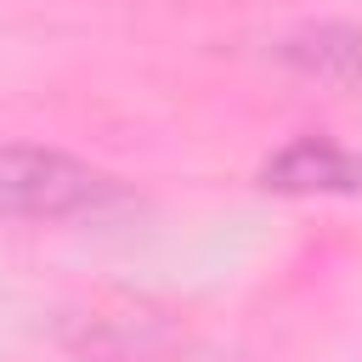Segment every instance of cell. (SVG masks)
<instances>
[{"label":"cell","mask_w":362,"mask_h":362,"mask_svg":"<svg viewBox=\"0 0 362 362\" xmlns=\"http://www.w3.org/2000/svg\"><path fill=\"white\" fill-rule=\"evenodd\" d=\"M119 198L113 175L57 147H0V221H79Z\"/></svg>","instance_id":"1"},{"label":"cell","mask_w":362,"mask_h":362,"mask_svg":"<svg viewBox=\"0 0 362 362\" xmlns=\"http://www.w3.org/2000/svg\"><path fill=\"white\" fill-rule=\"evenodd\" d=\"M260 181L272 192H362V158L322 136H300L266 158Z\"/></svg>","instance_id":"2"},{"label":"cell","mask_w":362,"mask_h":362,"mask_svg":"<svg viewBox=\"0 0 362 362\" xmlns=\"http://www.w3.org/2000/svg\"><path fill=\"white\" fill-rule=\"evenodd\" d=\"M283 62L317 85H339V90H362V28L351 23H322V28H300L283 40Z\"/></svg>","instance_id":"3"}]
</instances>
